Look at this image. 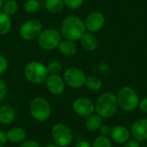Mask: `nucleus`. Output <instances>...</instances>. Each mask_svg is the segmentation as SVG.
I'll list each match as a JSON object with an SVG mask.
<instances>
[{"label": "nucleus", "instance_id": "obj_15", "mask_svg": "<svg viewBox=\"0 0 147 147\" xmlns=\"http://www.w3.org/2000/svg\"><path fill=\"white\" fill-rule=\"evenodd\" d=\"M26 136H27L26 131L23 128L18 127H12L9 129L6 133L7 140L12 144L22 143L25 140Z\"/></svg>", "mask_w": 147, "mask_h": 147}, {"label": "nucleus", "instance_id": "obj_8", "mask_svg": "<svg viewBox=\"0 0 147 147\" xmlns=\"http://www.w3.org/2000/svg\"><path fill=\"white\" fill-rule=\"evenodd\" d=\"M86 78L85 73L80 68L75 66L67 68L63 74L65 84L72 89H80L84 86Z\"/></svg>", "mask_w": 147, "mask_h": 147}, {"label": "nucleus", "instance_id": "obj_23", "mask_svg": "<svg viewBox=\"0 0 147 147\" xmlns=\"http://www.w3.org/2000/svg\"><path fill=\"white\" fill-rule=\"evenodd\" d=\"M18 9V4L16 0H8L3 3V12L9 16H12L16 14Z\"/></svg>", "mask_w": 147, "mask_h": 147}, {"label": "nucleus", "instance_id": "obj_25", "mask_svg": "<svg viewBox=\"0 0 147 147\" xmlns=\"http://www.w3.org/2000/svg\"><path fill=\"white\" fill-rule=\"evenodd\" d=\"M40 8V3L38 0H27L24 3L23 9L27 13L33 14L37 12Z\"/></svg>", "mask_w": 147, "mask_h": 147}, {"label": "nucleus", "instance_id": "obj_5", "mask_svg": "<svg viewBox=\"0 0 147 147\" xmlns=\"http://www.w3.org/2000/svg\"><path fill=\"white\" fill-rule=\"evenodd\" d=\"M29 113L35 121L44 122L49 119L52 109L49 102L45 98L37 96L32 99L29 103Z\"/></svg>", "mask_w": 147, "mask_h": 147}, {"label": "nucleus", "instance_id": "obj_16", "mask_svg": "<svg viewBox=\"0 0 147 147\" xmlns=\"http://www.w3.org/2000/svg\"><path fill=\"white\" fill-rule=\"evenodd\" d=\"M58 50L60 54H62L65 57H71L74 56L77 53L78 47L73 40H62L58 46Z\"/></svg>", "mask_w": 147, "mask_h": 147}, {"label": "nucleus", "instance_id": "obj_2", "mask_svg": "<svg viewBox=\"0 0 147 147\" xmlns=\"http://www.w3.org/2000/svg\"><path fill=\"white\" fill-rule=\"evenodd\" d=\"M118 109L119 104L116 95L112 92L102 93L95 103V112L102 118H112L117 113Z\"/></svg>", "mask_w": 147, "mask_h": 147}, {"label": "nucleus", "instance_id": "obj_31", "mask_svg": "<svg viewBox=\"0 0 147 147\" xmlns=\"http://www.w3.org/2000/svg\"><path fill=\"white\" fill-rule=\"evenodd\" d=\"M138 108L142 113L147 114V96H145L144 98L140 100V103H139Z\"/></svg>", "mask_w": 147, "mask_h": 147}, {"label": "nucleus", "instance_id": "obj_29", "mask_svg": "<svg viewBox=\"0 0 147 147\" xmlns=\"http://www.w3.org/2000/svg\"><path fill=\"white\" fill-rule=\"evenodd\" d=\"M7 86L5 82L0 78V102L7 95Z\"/></svg>", "mask_w": 147, "mask_h": 147}, {"label": "nucleus", "instance_id": "obj_14", "mask_svg": "<svg viewBox=\"0 0 147 147\" xmlns=\"http://www.w3.org/2000/svg\"><path fill=\"white\" fill-rule=\"evenodd\" d=\"M131 136L138 140L144 141L147 140V118H140L131 126Z\"/></svg>", "mask_w": 147, "mask_h": 147}, {"label": "nucleus", "instance_id": "obj_9", "mask_svg": "<svg viewBox=\"0 0 147 147\" xmlns=\"http://www.w3.org/2000/svg\"><path fill=\"white\" fill-rule=\"evenodd\" d=\"M42 30L43 26L39 20L29 19L21 25L19 34L25 40H33L39 36Z\"/></svg>", "mask_w": 147, "mask_h": 147}, {"label": "nucleus", "instance_id": "obj_24", "mask_svg": "<svg viewBox=\"0 0 147 147\" xmlns=\"http://www.w3.org/2000/svg\"><path fill=\"white\" fill-rule=\"evenodd\" d=\"M92 147H112V140H110V138H109L108 136H103V135H100L98 137H96L93 143L91 144Z\"/></svg>", "mask_w": 147, "mask_h": 147}, {"label": "nucleus", "instance_id": "obj_11", "mask_svg": "<svg viewBox=\"0 0 147 147\" xmlns=\"http://www.w3.org/2000/svg\"><path fill=\"white\" fill-rule=\"evenodd\" d=\"M84 25L86 30L90 33H96L101 30L105 24V17L99 11L90 12L85 18Z\"/></svg>", "mask_w": 147, "mask_h": 147}, {"label": "nucleus", "instance_id": "obj_26", "mask_svg": "<svg viewBox=\"0 0 147 147\" xmlns=\"http://www.w3.org/2000/svg\"><path fill=\"white\" fill-rule=\"evenodd\" d=\"M47 71L49 75H58L60 73V71L63 69V65L59 61H51L47 65Z\"/></svg>", "mask_w": 147, "mask_h": 147}, {"label": "nucleus", "instance_id": "obj_10", "mask_svg": "<svg viewBox=\"0 0 147 147\" xmlns=\"http://www.w3.org/2000/svg\"><path fill=\"white\" fill-rule=\"evenodd\" d=\"M72 109L81 117H88L95 112V103L87 97H79L77 98L72 104Z\"/></svg>", "mask_w": 147, "mask_h": 147}, {"label": "nucleus", "instance_id": "obj_30", "mask_svg": "<svg viewBox=\"0 0 147 147\" xmlns=\"http://www.w3.org/2000/svg\"><path fill=\"white\" fill-rule=\"evenodd\" d=\"M99 132H100L101 135L109 137L110 134V132H111V127L107 124H102V126L99 128Z\"/></svg>", "mask_w": 147, "mask_h": 147}, {"label": "nucleus", "instance_id": "obj_33", "mask_svg": "<svg viewBox=\"0 0 147 147\" xmlns=\"http://www.w3.org/2000/svg\"><path fill=\"white\" fill-rule=\"evenodd\" d=\"M122 147H140V141L136 140H129L128 141H127L125 144H123Z\"/></svg>", "mask_w": 147, "mask_h": 147}, {"label": "nucleus", "instance_id": "obj_37", "mask_svg": "<svg viewBox=\"0 0 147 147\" xmlns=\"http://www.w3.org/2000/svg\"><path fill=\"white\" fill-rule=\"evenodd\" d=\"M3 0H0V11L3 9Z\"/></svg>", "mask_w": 147, "mask_h": 147}, {"label": "nucleus", "instance_id": "obj_32", "mask_svg": "<svg viewBox=\"0 0 147 147\" xmlns=\"http://www.w3.org/2000/svg\"><path fill=\"white\" fill-rule=\"evenodd\" d=\"M20 147H41L39 142L35 140H28V141H23L21 143Z\"/></svg>", "mask_w": 147, "mask_h": 147}, {"label": "nucleus", "instance_id": "obj_28", "mask_svg": "<svg viewBox=\"0 0 147 147\" xmlns=\"http://www.w3.org/2000/svg\"><path fill=\"white\" fill-rule=\"evenodd\" d=\"M7 69H8V60L4 56L0 55V75L4 73L7 71Z\"/></svg>", "mask_w": 147, "mask_h": 147}, {"label": "nucleus", "instance_id": "obj_1", "mask_svg": "<svg viewBox=\"0 0 147 147\" xmlns=\"http://www.w3.org/2000/svg\"><path fill=\"white\" fill-rule=\"evenodd\" d=\"M86 32L84 22L77 16H68L60 24L61 35L70 40H79Z\"/></svg>", "mask_w": 147, "mask_h": 147}, {"label": "nucleus", "instance_id": "obj_18", "mask_svg": "<svg viewBox=\"0 0 147 147\" xmlns=\"http://www.w3.org/2000/svg\"><path fill=\"white\" fill-rule=\"evenodd\" d=\"M16 110L10 105L0 106V123L3 125L10 124L16 119Z\"/></svg>", "mask_w": 147, "mask_h": 147}, {"label": "nucleus", "instance_id": "obj_17", "mask_svg": "<svg viewBox=\"0 0 147 147\" xmlns=\"http://www.w3.org/2000/svg\"><path fill=\"white\" fill-rule=\"evenodd\" d=\"M79 40L83 48L90 52L95 51L97 48L98 44H99L97 37L93 33H90V32H88V33L85 32Z\"/></svg>", "mask_w": 147, "mask_h": 147}, {"label": "nucleus", "instance_id": "obj_19", "mask_svg": "<svg viewBox=\"0 0 147 147\" xmlns=\"http://www.w3.org/2000/svg\"><path fill=\"white\" fill-rule=\"evenodd\" d=\"M102 124V118L96 113L86 117L84 127L85 129L89 132H96L99 130Z\"/></svg>", "mask_w": 147, "mask_h": 147}, {"label": "nucleus", "instance_id": "obj_20", "mask_svg": "<svg viewBox=\"0 0 147 147\" xmlns=\"http://www.w3.org/2000/svg\"><path fill=\"white\" fill-rule=\"evenodd\" d=\"M45 8L48 12L52 14H57L64 9L65 4L63 0H46Z\"/></svg>", "mask_w": 147, "mask_h": 147}, {"label": "nucleus", "instance_id": "obj_35", "mask_svg": "<svg viewBox=\"0 0 147 147\" xmlns=\"http://www.w3.org/2000/svg\"><path fill=\"white\" fill-rule=\"evenodd\" d=\"M74 147H92L91 144L90 142H88L87 140H79L77 142V144L75 145Z\"/></svg>", "mask_w": 147, "mask_h": 147}, {"label": "nucleus", "instance_id": "obj_7", "mask_svg": "<svg viewBox=\"0 0 147 147\" xmlns=\"http://www.w3.org/2000/svg\"><path fill=\"white\" fill-rule=\"evenodd\" d=\"M52 139L55 145L59 147H68L73 141V134L71 128L63 123L54 125L51 131Z\"/></svg>", "mask_w": 147, "mask_h": 147}, {"label": "nucleus", "instance_id": "obj_12", "mask_svg": "<svg viewBox=\"0 0 147 147\" xmlns=\"http://www.w3.org/2000/svg\"><path fill=\"white\" fill-rule=\"evenodd\" d=\"M46 87L47 90L55 96L61 95L65 89V83L64 81V78L58 75H48L46 81Z\"/></svg>", "mask_w": 147, "mask_h": 147}, {"label": "nucleus", "instance_id": "obj_4", "mask_svg": "<svg viewBox=\"0 0 147 147\" xmlns=\"http://www.w3.org/2000/svg\"><path fill=\"white\" fill-rule=\"evenodd\" d=\"M25 78L31 84H40L45 83L49 73L47 69V65L40 61L28 62L23 70Z\"/></svg>", "mask_w": 147, "mask_h": 147}, {"label": "nucleus", "instance_id": "obj_6", "mask_svg": "<svg viewBox=\"0 0 147 147\" xmlns=\"http://www.w3.org/2000/svg\"><path fill=\"white\" fill-rule=\"evenodd\" d=\"M61 40L62 35L60 31L53 28L42 30L37 37L38 46L46 51H51L57 48Z\"/></svg>", "mask_w": 147, "mask_h": 147}, {"label": "nucleus", "instance_id": "obj_21", "mask_svg": "<svg viewBox=\"0 0 147 147\" xmlns=\"http://www.w3.org/2000/svg\"><path fill=\"white\" fill-rule=\"evenodd\" d=\"M12 27V22L10 16H7L3 12H0V35L7 34Z\"/></svg>", "mask_w": 147, "mask_h": 147}, {"label": "nucleus", "instance_id": "obj_27", "mask_svg": "<svg viewBox=\"0 0 147 147\" xmlns=\"http://www.w3.org/2000/svg\"><path fill=\"white\" fill-rule=\"evenodd\" d=\"M65 7H67L70 9H78L83 4L84 0H63Z\"/></svg>", "mask_w": 147, "mask_h": 147}, {"label": "nucleus", "instance_id": "obj_13", "mask_svg": "<svg viewBox=\"0 0 147 147\" xmlns=\"http://www.w3.org/2000/svg\"><path fill=\"white\" fill-rule=\"evenodd\" d=\"M110 140L116 144L123 145L128 141L131 138L130 130L123 125H116L111 127V132L109 134Z\"/></svg>", "mask_w": 147, "mask_h": 147}, {"label": "nucleus", "instance_id": "obj_22", "mask_svg": "<svg viewBox=\"0 0 147 147\" xmlns=\"http://www.w3.org/2000/svg\"><path fill=\"white\" fill-rule=\"evenodd\" d=\"M84 86L91 91H98L102 88V81L97 77L90 76L86 78Z\"/></svg>", "mask_w": 147, "mask_h": 147}, {"label": "nucleus", "instance_id": "obj_3", "mask_svg": "<svg viewBox=\"0 0 147 147\" xmlns=\"http://www.w3.org/2000/svg\"><path fill=\"white\" fill-rule=\"evenodd\" d=\"M119 108L127 112L136 109L140 103V96L136 90L130 86H123L116 95Z\"/></svg>", "mask_w": 147, "mask_h": 147}, {"label": "nucleus", "instance_id": "obj_36", "mask_svg": "<svg viewBox=\"0 0 147 147\" xmlns=\"http://www.w3.org/2000/svg\"><path fill=\"white\" fill-rule=\"evenodd\" d=\"M45 147H59V146H57V145H55V144H50V145L46 146Z\"/></svg>", "mask_w": 147, "mask_h": 147}, {"label": "nucleus", "instance_id": "obj_34", "mask_svg": "<svg viewBox=\"0 0 147 147\" xmlns=\"http://www.w3.org/2000/svg\"><path fill=\"white\" fill-rule=\"evenodd\" d=\"M7 137H6V134L0 130V147H4L6 143H7Z\"/></svg>", "mask_w": 147, "mask_h": 147}]
</instances>
